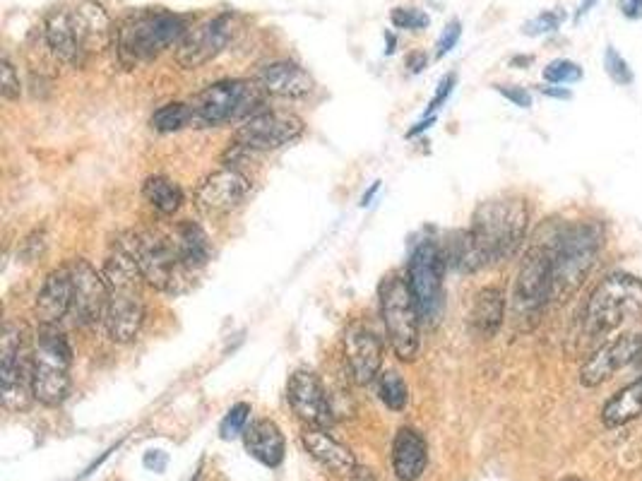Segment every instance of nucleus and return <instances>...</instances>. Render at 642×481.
<instances>
[{
  "label": "nucleus",
  "mask_w": 642,
  "mask_h": 481,
  "mask_svg": "<svg viewBox=\"0 0 642 481\" xmlns=\"http://www.w3.org/2000/svg\"><path fill=\"white\" fill-rule=\"evenodd\" d=\"M118 239L135 255L142 277L152 289L169 296H181L193 289L195 270L181 258L169 231L130 229L123 231Z\"/></svg>",
  "instance_id": "f257e3e1"
},
{
  "label": "nucleus",
  "mask_w": 642,
  "mask_h": 481,
  "mask_svg": "<svg viewBox=\"0 0 642 481\" xmlns=\"http://www.w3.org/2000/svg\"><path fill=\"white\" fill-rule=\"evenodd\" d=\"M527 229L529 210L522 198L486 200L474 210L472 227H469L489 265L515 258L525 243Z\"/></svg>",
  "instance_id": "f03ea898"
},
{
  "label": "nucleus",
  "mask_w": 642,
  "mask_h": 481,
  "mask_svg": "<svg viewBox=\"0 0 642 481\" xmlns=\"http://www.w3.org/2000/svg\"><path fill=\"white\" fill-rule=\"evenodd\" d=\"M188 34L186 17L169 13V10H140L128 15L116 27V49L126 68L138 63H150L159 53L178 46V41Z\"/></svg>",
  "instance_id": "7ed1b4c3"
},
{
  "label": "nucleus",
  "mask_w": 642,
  "mask_h": 481,
  "mask_svg": "<svg viewBox=\"0 0 642 481\" xmlns=\"http://www.w3.org/2000/svg\"><path fill=\"white\" fill-rule=\"evenodd\" d=\"M73 347L61 325H39L32 337V395L44 407H58L70 395Z\"/></svg>",
  "instance_id": "20e7f679"
},
{
  "label": "nucleus",
  "mask_w": 642,
  "mask_h": 481,
  "mask_svg": "<svg viewBox=\"0 0 642 481\" xmlns=\"http://www.w3.org/2000/svg\"><path fill=\"white\" fill-rule=\"evenodd\" d=\"M265 89L255 80H222L190 99L193 128H219L243 123L265 109Z\"/></svg>",
  "instance_id": "39448f33"
},
{
  "label": "nucleus",
  "mask_w": 642,
  "mask_h": 481,
  "mask_svg": "<svg viewBox=\"0 0 642 481\" xmlns=\"http://www.w3.org/2000/svg\"><path fill=\"white\" fill-rule=\"evenodd\" d=\"M602 248V231L594 224H573L566 227L551 243L554 253V284L551 301H568L590 277Z\"/></svg>",
  "instance_id": "423d86ee"
},
{
  "label": "nucleus",
  "mask_w": 642,
  "mask_h": 481,
  "mask_svg": "<svg viewBox=\"0 0 642 481\" xmlns=\"http://www.w3.org/2000/svg\"><path fill=\"white\" fill-rule=\"evenodd\" d=\"M642 316V279L616 272L594 289L582 316V332L590 340L606 337L630 318Z\"/></svg>",
  "instance_id": "0eeeda50"
},
{
  "label": "nucleus",
  "mask_w": 642,
  "mask_h": 481,
  "mask_svg": "<svg viewBox=\"0 0 642 481\" xmlns=\"http://www.w3.org/2000/svg\"><path fill=\"white\" fill-rule=\"evenodd\" d=\"M380 320L390 349L402 364H414L421 352V316L407 275H392L380 284Z\"/></svg>",
  "instance_id": "6e6552de"
},
{
  "label": "nucleus",
  "mask_w": 642,
  "mask_h": 481,
  "mask_svg": "<svg viewBox=\"0 0 642 481\" xmlns=\"http://www.w3.org/2000/svg\"><path fill=\"white\" fill-rule=\"evenodd\" d=\"M445 253L443 246H438L433 239L419 241L412 248L407 263V282L412 289V296L419 308L421 323L436 325L443 316L445 306Z\"/></svg>",
  "instance_id": "1a4fd4ad"
},
{
  "label": "nucleus",
  "mask_w": 642,
  "mask_h": 481,
  "mask_svg": "<svg viewBox=\"0 0 642 481\" xmlns=\"http://www.w3.org/2000/svg\"><path fill=\"white\" fill-rule=\"evenodd\" d=\"M0 395L10 412H25L32 405V342L25 328L8 320L0 340Z\"/></svg>",
  "instance_id": "9d476101"
},
{
  "label": "nucleus",
  "mask_w": 642,
  "mask_h": 481,
  "mask_svg": "<svg viewBox=\"0 0 642 481\" xmlns=\"http://www.w3.org/2000/svg\"><path fill=\"white\" fill-rule=\"evenodd\" d=\"M551 284H554V253L551 243L544 246L539 243L525 253L515 277L513 311L517 325L525 320H529V328L537 325L539 313L551 301Z\"/></svg>",
  "instance_id": "9b49d317"
},
{
  "label": "nucleus",
  "mask_w": 642,
  "mask_h": 481,
  "mask_svg": "<svg viewBox=\"0 0 642 481\" xmlns=\"http://www.w3.org/2000/svg\"><path fill=\"white\" fill-rule=\"evenodd\" d=\"M303 135V121L289 111L263 109L236 128L234 140L253 152L282 150Z\"/></svg>",
  "instance_id": "f8f14e48"
},
{
  "label": "nucleus",
  "mask_w": 642,
  "mask_h": 481,
  "mask_svg": "<svg viewBox=\"0 0 642 481\" xmlns=\"http://www.w3.org/2000/svg\"><path fill=\"white\" fill-rule=\"evenodd\" d=\"M287 400L291 412L306 429H332L337 412L332 407L328 388L308 368H296L287 383Z\"/></svg>",
  "instance_id": "ddd939ff"
},
{
  "label": "nucleus",
  "mask_w": 642,
  "mask_h": 481,
  "mask_svg": "<svg viewBox=\"0 0 642 481\" xmlns=\"http://www.w3.org/2000/svg\"><path fill=\"white\" fill-rule=\"evenodd\" d=\"M234 34V15L222 13L188 29V34L178 41L174 61L183 70H198L219 56Z\"/></svg>",
  "instance_id": "4468645a"
},
{
  "label": "nucleus",
  "mask_w": 642,
  "mask_h": 481,
  "mask_svg": "<svg viewBox=\"0 0 642 481\" xmlns=\"http://www.w3.org/2000/svg\"><path fill=\"white\" fill-rule=\"evenodd\" d=\"M73 277V318L75 325L89 328L104 318L106 301H109V284L101 272L85 258H73L68 263Z\"/></svg>",
  "instance_id": "2eb2a0df"
},
{
  "label": "nucleus",
  "mask_w": 642,
  "mask_h": 481,
  "mask_svg": "<svg viewBox=\"0 0 642 481\" xmlns=\"http://www.w3.org/2000/svg\"><path fill=\"white\" fill-rule=\"evenodd\" d=\"M251 193V178L243 171L222 166L207 174L195 188V207L205 215H227Z\"/></svg>",
  "instance_id": "dca6fc26"
},
{
  "label": "nucleus",
  "mask_w": 642,
  "mask_h": 481,
  "mask_svg": "<svg viewBox=\"0 0 642 481\" xmlns=\"http://www.w3.org/2000/svg\"><path fill=\"white\" fill-rule=\"evenodd\" d=\"M638 359H642V335L628 332V335L614 337V340L604 342L592 356H587L585 364L580 366V383L585 388H597Z\"/></svg>",
  "instance_id": "f3484780"
},
{
  "label": "nucleus",
  "mask_w": 642,
  "mask_h": 481,
  "mask_svg": "<svg viewBox=\"0 0 642 481\" xmlns=\"http://www.w3.org/2000/svg\"><path fill=\"white\" fill-rule=\"evenodd\" d=\"M344 364L356 385L376 383L383 368V340L364 323L349 325L344 332Z\"/></svg>",
  "instance_id": "a211bd4d"
},
{
  "label": "nucleus",
  "mask_w": 642,
  "mask_h": 481,
  "mask_svg": "<svg viewBox=\"0 0 642 481\" xmlns=\"http://www.w3.org/2000/svg\"><path fill=\"white\" fill-rule=\"evenodd\" d=\"M142 323H145L142 287L109 289V301H106L104 318H101L106 337L116 344H130L140 335Z\"/></svg>",
  "instance_id": "6ab92c4d"
},
{
  "label": "nucleus",
  "mask_w": 642,
  "mask_h": 481,
  "mask_svg": "<svg viewBox=\"0 0 642 481\" xmlns=\"http://www.w3.org/2000/svg\"><path fill=\"white\" fill-rule=\"evenodd\" d=\"M44 39L46 46L58 61L68 65V68H85L89 61V53L82 46L80 34L75 29L73 8H53L44 20Z\"/></svg>",
  "instance_id": "aec40b11"
},
{
  "label": "nucleus",
  "mask_w": 642,
  "mask_h": 481,
  "mask_svg": "<svg viewBox=\"0 0 642 481\" xmlns=\"http://www.w3.org/2000/svg\"><path fill=\"white\" fill-rule=\"evenodd\" d=\"M73 313V277L70 267L61 265L46 275L37 299H34V318L39 325H61Z\"/></svg>",
  "instance_id": "412c9836"
},
{
  "label": "nucleus",
  "mask_w": 642,
  "mask_h": 481,
  "mask_svg": "<svg viewBox=\"0 0 642 481\" xmlns=\"http://www.w3.org/2000/svg\"><path fill=\"white\" fill-rule=\"evenodd\" d=\"M75 29L89 56L104 53L116 44V29L106 8L97 0H82L73 8Z\"/></svg>",
  "instance_id": "4be33fe9"
},
{
  "label": "nucleus",
  "mask_w": 642,
  "mask_h": 481,
  "mask_svg": "<svg viewBox=\"0 0 642 481\" xmlns=\"http://www.w3.org/2000/svg\"><path fill=\"white\" fill-rule=\"evenodd\" d=\"M301 441L308 455L325 469H330L332 474H337V477H354L359 472V465H356V457L349 450V445L337 441L330 429H306Z\"/></svg>",
  "instance_id": "5701e85b"
},
{
  "label": "nucleus",
  "mask_w": 642,
  "mask_h": 481,
  "mask_svg": "<svg viewBox=\"0 0 642 481\" xmlns=\"http://www.w3.org/2000/svg\"><path fill=\"white\" fill-rule=\"evenodd\" d=\"M255 82L265 89V94L277 99H303L308 97L315 87L313 77L308 75L301 65L291 61L263 65V68L258 70Z\"/></svg>",
  "instance_id": "b1692460"
},
{
  "label": "nucleus",
  "mask_w": 642,
  "mask_h": 481,
  "mask_svg": "<svg viewBox=\"0 0 642 481\" xmlns=\"http://www.w3.org/2000/svg\"><path fill=\"white\" fill-rule=\"evenodd\" d=\"M428 465L426 438L412 426H402L392 441V469L400 481H416Z\"/></svg>",
  "instance_id": "393cba45"
},
{
  "label": "nucleus",
  "mask_w": 642,
  "mask_h": 481,
  "mask_svg": "<svg viewBox=\"0 0 642 481\" xmlns=\"http://www.w3.org/2000/svg\"><path fill=\"white\" fill-rule=\"evenodd\" d=\"M243 445H246L248 455L255 457L260 465L279 467L284 462L287 453V443H284V433L275 421L258 419L243 431Z\"/></svg>",
  "instance_id": "a878e982"
},
{
  "label": "nucleus",
  "mask_w": 642,
  "mask_h": 481,
  "mask_svg": "<svg viewBox=\"0 0 642 481\" xmlns=\"http://www.w3.org/2000/svg\"><path fill=\"white\" fill-rule=\"evenodd\" d=\"M505 292L498 287H484L477 292L469 311V328L479 340H493L503 328Z\"/></svg>",
  "instance_id": "bb28decb"
},
{
  "label": "nucleus",
  "mask_w": 642,
  "mask_h": 481,
  "mask_svg": "<svg viewBox=\"0 0 642 481\" xmlns=\"http://www.w3.org/2000/svg\"><path fill=\"white\" fill-rule=\"evenodd\" d=\"M169 236L171 241L176 243L178 253H181V258L186 260L188 267L200 270V267L210 263L212 246H210V239H207L205 229H202L200 224L190 222V219H183V222H178L176 227L169 231Z\"/></svg>",
  "instance_id": "cd10ccee"
},
{
  "label": "nucleus",
  "mask_w": 642,
  "mask_h": 481,
  "mask_svg": "<svg viewBox=\"0 0 642 481\" xmlns=\"http://www.w3.org/2000/svg\"><path fill=\"white\" fill-rule=\"evenodd\" d=\"M443 253H445V263L457 272H465V275H472V272H479L484 270V267H489V260H486V255L481 253V248L477 246V241H474L472 231L469 229L455 231V234L448 239V243L443 246Z\"/></svg>",
  "instance_id": "c85d7f7f"
},
{
  "label": "nucleus",
  "mask_w": 642,
  "mask_h": 481,
  "mask_svg": "<svg viewBox=\"0 0 642 481\" xmlns=\"http://www.w3.org/2000/svg\"><path fill=\"white\" fill-rule=\"evenodd\" d=\"M642 414V378L633 380L623 390H618L616 395H611L606 400L602 409V421L611 429L616 426H626L630 421H635Z\"/></svg>",
  "instance_id": "c756f323"
},
{
  "label": "nucleus",
  "mask_w": 642,
  "mask_h": 481,
  "mask_svg": "<svg viewBox=\"0 0 642 481\" xmlns=\"http://www.w3.org/2000/svg\"><path fill=\"white\" fill-rule=\"evenodd\" d=\"M142 198H145L159 215L171 217L181 210L186 195H183V188L178 186L176 181H171L169 176L154 174L147 176L145 183H142Z\"/></svg>",
  "instance_id": "7c9ffc66"
},
{
  "label": "nucleus",
  "mask_w": 642,
  "mask_h": 481,
  "mask_svg": "<svg viewBox=\"0 0 642 481\" xmlns=\"http://www.w3.org/2000/svg\"><path fill=\"white\" fill-rule=\"evenodd\" d=\"M378 400L392 412H404L409 405V385L397 371L380 373L378 380Z\"/></svg>",
  "instance_id": "2f4dec72"
},
{
  "label": "nucleus",
  "mask_w": 642,
  "mask_h": 481,
  "mask_svg": "<svg viewBox=\"0 0 642 481\" xmlns=\"http://www.w3.org/2000/svg\"><path fill=\"white\" fill-rule=\"evenodd\" d=\"M193 123V116H190V104L183 102H169L159 106L157 111L150 116V126L157 133H178V130L188 128Z\"/></svg>",
  "instance_id": "473e14b6"
},
{
  "label": "nucleus",
  "mask_w": 642,
  "mask_h": 481,
  "mask_svg": "<svg viewBox=\"0 0 642 481\" xmlns=\"http://www.w3.org/2000/svg\"><path fill=\"white\" fill-rule=\"evenodd\" d=\"M248 421H251V405L239 402V405L229 409L227 417H224L222 424H219V436H222L224 441L243 436V431L248 429Z\"/></svg>",
  "instance_id": "72a5a7b5"
},
{
  "label": "nucleus",
  "mask_w": 642,
  "mask_h": 481,
  "mask_svg": "<svg viewBox=\"0 0 642 481\" xmlns=\"http://www.w3.org/2000/svg\"><path fill=\"white\" fill-rule=\"evenodd\" d=\"M544 80L549 82V85H570V82L582 80V68L578 63L558 58V61H551L544 68Z\"/></svg>",
  "instance_id": "f704fd0d"
},
{
  "label": "nucleus",
  "mask_w": 642,
  "mask_h": 481,
  "mask_svg": "<svg viewBox=\"0 0 642 481\" xmlns=\"http://www.w3.org/2000/svg\"><path fill=\"white\" fill-rule=\"evenodd\" d=\"M390 22L397 29H409V32H421L431 25V17H428L424 10L419 8H392L390 13Z\"/></svg>",
  "instance_id": "c9c22d12"
},
{
  "label": "nucleus",
  "mask_w": 642,
  "mask_h": 481,
  "mask_svg": "<svg viewBox=\"0 0 642 481\" xmlns=\"http://www.w3.org/2000/svg\"><path fill=\"white\" fill-rule=\"evenodd\" d=\"M46 246H49V239H46L44 229L29 231L25 239H22L20 248H17V258H20L22 263H37L41 255L46 253Z\"/></svg>",
  "instance_id": "e433bc0d"
},
{
  "label": "nucleus",
  "mask_w": 642,
  "mask_h": 481,
  "mask_svg": "<svg viewBox=\"0 0 642 481\" xmlns=\"http://www.w3.org/2000/svg\"><path fill=\"white\" fill-rule=\"evenodd\" d=\"M0 94H3L5 102H17V99L22 97L20 73H17L15 65L10 63L8 56H5L3 63H0Z\"/></svg>",
  "instance_id": "4c0bfd02"
},
{
  "label": "nucleus",
  "mask_w": 642,
  "mask_h": 481,
  "mask_svg": "<svg viewBox=\"0 0 642 481\" xmlns=\"http://www.w3.org/2000/svg\"><path fill=\"white\" fill-rule=\"evenodd\" d=\"M563 20H566V15H563L561 10H546V13L529 20L527 25L522 27V32H525L527 37H542V34L556 32V29L563 25Z\"/></svg>",
  "instance_id": "58836bf2"
},
{
  "label": "nucleus",
  "mask_w": 642,
  "mask_h": 481,
  "mask_svg": "<svg viewBox=\"0 0 642 481\" xmlns=\"http://www.w3.org/2000/svg\"><path fill=\"white\" fill-rule=\"evenodd\" d=\"M604 68L616 85H630V82H633V70H630L628 61L614 49V46H609L604 53Z\"/></svg>",
  "instance_id": "ea45409f"
},
{
  "label": "nucleus",
  "mask_w": 642,
  "mask_h": 481,
  "mask_svg": "<svg viewBox=\"0 0 642 481\" xmlns=\"http://www.w3.org/2000/svg\"><path fill=\"white\" fill-rule=\"evenodd\" d=\"M460 37H462V22L460 20L448 22V25H445V29H443L441 39H438V44H436V58L448 56V53L457 46Z\"/></svg>",
  "instance_id": "a19ab883"
},
{
  "label": "nucleus",
  "mask_w": 642,
  "mask_h": 481,
  "mask_svg": "<svg viewBox=\"0 0 642 481\" xmlns=\"http://www.w3.org/2000/svg\"><path fill=\"white\" fill-rule=\"evenodd\" d=\"M455 85H457V75H455V73L445 75L443 80H441V85H438V89H436V97L431 99V104H428V109H426L424 116H436V111L441 109V106H443L445 102H448L450 94H453Z\"/></svg>",
  "instance_id": "79ce46f5"
},
{
  "label": "nucleus",
  "mask_w": 642,
  "mask_h": 481,
  "mask_svg": "<svg viewBox=\"0 0 642 481\" xmlns=\"http://www.w3.org/2000/svg\"><path fill=\"white\" fill-rule=\"evenodd\" d=\"M496 92L501 94V97L508 99V102H513L515 106H520V109H529V106H532V94H529L525 87L496 85Z\"/></svg>",
  "instance_id": "37998d69"
},
{
  "label": "nucleus",
  "mask_w": 642,
  "mask_h": 481,
  "mask_svg": "<svg viewBox=\"0 0 642 481\" xmlns=\"http://www.w3.org/2000/svg\"><path fill=\"white\" fill-rule=\"evenodd\" d=\"M618 5L628 20H640L642 17V0H618Z\"/></svg>",
  "instance_id": "c03bdc74"
},
{
  "label": "nucleus",
  "mask_w": 642,
  "mask_h": 481,
  "mask_svg": "<svg viewBox=\"0 0 642 481\" xmlns=\"http://www.w3.org/2000/svg\"><path fill=\"white\" fill-rule=\"evenodd\" d=\"M145 465L150 469H154V472H164L166 455L162 453V450H150V453L145 455Z\"/></svg>",
  "instance_id": "a18cd8bd"
},
{
  "label": "nucleus",
  "mask_w": 642,
  "mask_h": 481,
  "mask_svg": "<svg viewBox=\"0 0 642 481\" xmlns=\"http://www.w3.org/2000/svg\"><path fill=\"white\" fill-rule=\"evenodd\" d=\"M426 56L421 51H414V53H409V58H407V65H409V70H412V73H421V70H426Z\"/></svg>",
  "instance_id": "49530a36"
},
{
  "label": "nucleus",
  "mask_w": 642,
  "mask_h": 481,
  "mask_svg": "<svg viewBox=\"0 0 642 481\" xmlns=\"http://www.w3.org/2000/svg\"><path fill=\"white\" fill-rule=\"evenodd\" d=\"M433 123H436V116H424V118H421V121H419V123H416V126H414L412 130H409V133H407V138H416V135H419V133H424V130H428V128H431V126H433Z\"/></svg>",
  "instance_id": "de8ad7c7"
},
{
  "label": "nucleus",
  "mask_w": 642,
  "mask_h": 481,
  "mask_svg": "<svg viewBox=\"0 0 642 481\" xmlns=\"http://www.w3.org/2000/svg\"><path fill=\"white\" fill-rule=\"evenodd\" d=\"M542 94H546V97H554V99H570L573 97V94L568 92V89H561V87H542Z\"/></svg>",
  "instance_id": "09e8293b"
},
{
  "label": "nucleus",
  "mask_w": 642,
  "mask_h": 481,
  "mask_svg": "<svg viewBox=\"0 0 642 481\" xmlns=\"http://www.w3.org/2000/svg\"><path fill=\"white\" fill-rule=\"evenodd\" d=\"M599 0H582L580 3V8H578V13H575V22H580L582 17H585L587 13H590V10L594 8V5H597Z\"/></svg>",
  "instance_id": "8fccbe9b"
},
{
  "label": "nucleus",
  "mask_w": 642,
  "mask_h": 481,
  "mask_svg": "<svg viewBox=\"0 0 642 481\" xmlns=\"http://www.w3.org/2000/svg\"><path fill=\"white\" fill-rule=\"evenodd\" d=\"M378 188H380V181H376V183H373V186H371V190H368V193H364V198H361V207L371 205V200H373V198H376Z\"/></svg>",
  "instance_id": "3c124183"
},
{
  "label": "nucleus",
  "mask_w": 642,
  "mask_h": 481,
  "mask_svg": "<svg viewBox=\"0 0 642 481\" xmlns=\"http://www.w3.org/2000/svg\"><path fill=\"white\" fill-rule=\"evenodd\" d=\"M529 63H532V56H517V58H513V61H510L513 68L515 65H529Z\"/></svg>",
  "instance_id": "603ef678"
},
{
  "label": "nucleus",
  "mask_w": 642,
  "mask_h": 481,
  "mask_svg": "<svg viewBox=\"0 0 642 481\" xmlns=\"http://www.w3.org/2000/svg\"><path fill=\"white\" fill-rule=\"evenodd\" d=\"M385 37H388V49H385V53H388V56H390V53H395V44H397V41H395V37H392L390 32L385 34Z\"/></svg>",
  "instance_id": "864d4df0"
},
{
  "label": "nucleus",
  "mask_w": 642,
  "mask_h": 481,
  "mask_svg": "<svg viewBox=\"0 0 642 481\" xmlns=\"http://www.w3.org/2000/svg\"><path fill=\"white\" fill-rule=\"evenodd\" d=\"M563 481H582V479H578V477H568V479H563Z\"/></svg>",
  "instance_id": "5fc2aeb1"
}]
</instances>
